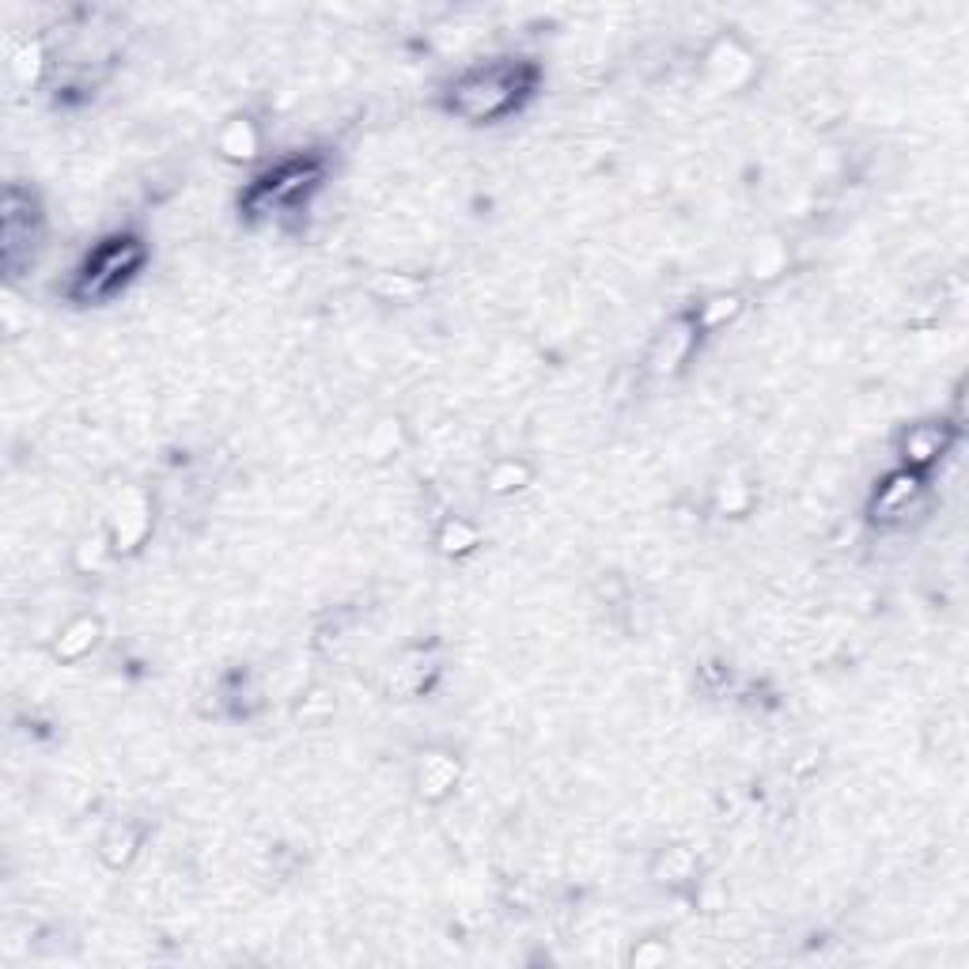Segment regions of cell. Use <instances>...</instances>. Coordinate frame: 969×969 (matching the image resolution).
Masks as SVG:
<instances>
[{
	"instance_id": "cell-1",
	"label": "cell",
	"mask_w": 969,
	"mask_h": 969,
	"mask_svg": "<svg viewBox=\"0 0 969 969\" xmlns=\"http://www.w3.org/2000/svg\"><path fill=\"white\" fill-rule=\"evenodd\" d=\"M519 96H522L519 68H474V73H466L454 84L451 107L459 110L462 118L485 122V118H500L504 110L516 107Z\"/></svg>"
},
{
	"instance_id": "cell-11",
	"label": "cell",
	"mask_w": 969,
	"mask_h": 969,
	"mask_svg": "<svg viewBox=\"0 0 969 969\" xmlns=\"http://www.w3.org/2000/svg\"><path fill=\"white\" fill-rule=\"evenodd\" d=\"M485 485H488V493H496V496L519 493V488L530 485V466H527V462H519V459H504V462H496V466L488 470Z\"/></svg>"
},
{
	"instance_id": "cell-15",
	"label": "cell",
	"mask_w": 969,
	"mask_h": 969,
	"mask_svg": "<svg viewBox=\"0 0 969 969\" xmlns=\"http://www.w3.org/2000/svg\"><path fill=\"white\" fill-rule=\"evenodd\" d=\"M693 868H697V863H693V856L685 852V848H671V852L659 856V863H656V879L671 874V879H667V882H682V879H690Z\"/></svg>"
},
{
	"instance_id": "cell-13",
	"label": "cell",
	"mask_w": 969,
	"mask_h": 969,
	"mask_svg": "<svg viewBox=\"0 0 969 969\" xmlns=\"http://www.w3.org/2000/svg\"><path fill=\"white\" fill-rule=\"evenodd\" d=\"M110 553H114L110 535H88V538H80V546H76V564H80V572H99Z\"/></svg>"
},
{
	"instance_id": "cell-5",
	"label": "cell",
	"mask_w": 969,
	"mask_h": 969,
	"mask_svg": "<svg viewBox=\"0 0 969 969\" xmlns=\"http://www.w3.org/2000/svg\"><path fill=\"white\" fill-rule=\"evenodd\" d=\"M898 451H902L905 470L924 474V470H928L936 459H943V451H947V428H943V425H913L902 436Z\"/></svg>"
},
{
	"instance_id": "cell-10",
	"label": "cell",
	"mask_w": 969,
	"mask_h": 969,
	"mask_svg": "<svg viewBox=\"0 0 969 969\" xmlns=\"http://www.w3.org/2000/svg\"><path fill=\"white\" fill-rule=\"evenodd\" d=\"M482 542V535H477L474 522H466L462 516H448L440 522V530H436V546H440L443 553H470L474 546Z\"/></svg>"
},
{
	"instance_id": "cell-2",
	"label": "cell",
	"mask_w": 969,
	"mask_h": 969,
	"mask_svg": "<svg viewBox=\"0 0 969 969\" xmlns=\"http://www.w3.org/2000/svg\"><path fill=\"white\" fill-rule=\"evenodd\" d=\"M141 262H144V246L136 243V239H107L80 269V277H76V296L80 299L114 296V291L141 269Z\"/></svg>"
},
{
	"instance_id": "cell-14",
	"label": "cell",
	"mask_w": 969,
	"mask_h": 969,
	"mask_svg": "<svg viewBox=\"0 0 969 969\" xmlns=\"http://www.w3.org/2000/svg\"><path fill=\"white\" fill-rule=\"evenodd\" d=\"M739 311H742V299L739 296H716V299H708V304H701L697 322L708 326V330H719V326L731 322Z\"/></svg>"
},
{
	"instance_id": "cell-8",
	"label": "cell",
	"mask_w": 969,
	"mask_h": 969,
	"mask_svg": "<svg viewBox=\"0 0 969 969\" xmlns=\"http://www.w3.org/2000/svg\"><path fill=\"white\" fill-rule=\"evenodd\" d=\"M690 349H693V333H690V326H671V330H663V338H656V345H651V356H648V364H651V372H674V367L679 364H685V356H690Z\"/></svg>"
},
{
	"instance_id": "cell-7",
	"label": "cell",
	"mask_w": 969,
	"mask_h": 969,
	"mask_svg": "<svg viewBox=\"0 0 969 969\" xmlns=\"http://www.w3.org/2000/svg\"><path fill=\"white\" fill-rule=\"evenodd\" d=\"M454 780H459V761L448 758V753H428L417 769V788H420V795H428V800H443V795H451Z\"/></svg>"
},
{
	"instance_id": "cell-12",
	"label": "cell",
	"mask_w": 969,
	"mask_h": 969,
	"mask_svg": "<svg viewBox=\"0 0 969 969\" xmlns=\"http://www.w3.org/2000/svg\"><path fill=\"white\" fill-rule=\"evenodd\" d=\"M136 845H141V837H136L130 826H114L107 837H102L99 852H102V860H107V868H125V863L136 856Z\"/></svg>"
},
{
	"instance_id": "cell-9",
	"label": "cell",
	"mask_w": 969,
	"mask_h": 969,
	"mask_svg": "<svg viewBox=\"0 0 969 969\" xmlns=\"http://www.w3.org/2000/svg\"><path fill=\"white\" fill-rule=\"evenodd\" d=\"M220 152L235 163H251L262 152L258 125H254L251 118H231V122L224 125V133H220Z\"/></svg>"
},
{
	"instance_id": "cell-3",
	"label": "cell",
	"mask_w": 969,
	"mask_h": 969,
	"mask_svg": "<svg viewBox=\"0 0 969 969\" xmlns=\"http://www.w3.org/2000/svg\"><path fill=\"white\" fill-rule=\"evenodd\" d=\"M921 493H924V477L916 474V470H905V466L894 470V474L879 485V493H874L871 516L887 519V522L902 519V516H909V508L921 500Z\"/></svg>"
},
{
	"instance_id": "cell-6",
	"label": "cell",
	"mask_w": 969,
	"mask_h": 969,
	"mask_svg": "<svg viewBox=\"0 0 969 969\" xmlns=\"http://www.w3.org/2000/svg\"><path fill=\"white\" fill-rule=\"evenodd\" d=\"M96 640H99L96 617H73V621L62 625V632H57L54 659L57 663H76V659H84L91 648H96Z\"/></svg>"
},
{
	"instance_id": "cell-4",
	"label": "cell",
	"mask_w": 969,
	"mask_h": 969,
	"mask_svg": "<svg viewBox=\"0 0 969 969\" xmlns=\"http://www.w3.org/2000/svg\"><path fill=\"white\" fill-rule=\"evenodd\" d=\"M152 519H148V504H144L141 493H130L122 496V504L114 508V516H110V542H114L118 553H130L136 550V546L144 542V535H148Z\"/></svg>"
}]
</instances>
